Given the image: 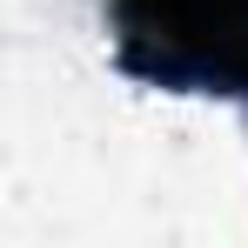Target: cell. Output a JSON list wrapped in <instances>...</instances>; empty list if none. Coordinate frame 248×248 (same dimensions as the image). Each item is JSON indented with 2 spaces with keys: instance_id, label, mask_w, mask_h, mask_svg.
Returning a JSON list of instances; mask_svg holds the SVG:
<instances>
[{
  "instance_id": "6da1fadb",
  "label": "cell",
  "mask_w": 248,
  "mask_h": 248,
  "mask_svg": "<svg viewBox=\"0 0 248 248\" xmlns=\"http://www.w3.org/2000/svg\"><path fill=\"white\" fill-rule=\"evenodd\" d=\"M127 54L168 81L248 94V0H114Z\"/></svg>"
}]
</instances>
